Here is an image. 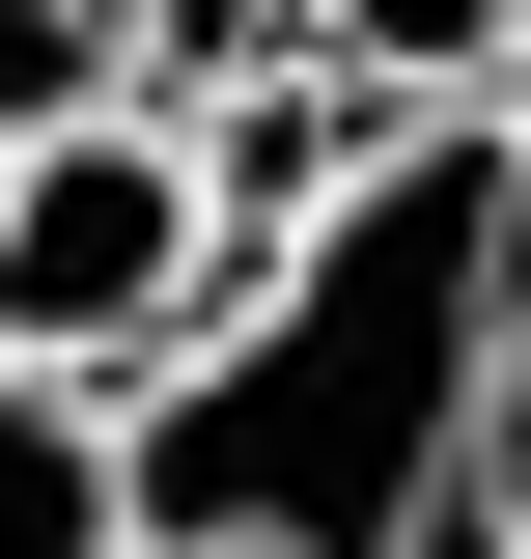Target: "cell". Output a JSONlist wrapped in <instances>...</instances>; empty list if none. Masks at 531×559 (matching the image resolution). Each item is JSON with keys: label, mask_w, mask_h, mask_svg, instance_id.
I'll use <instances>...</instances> for the list:
<instances>
[{"label": "cell", "mask_w": 531, "mask_h": 559, "mask_svg": "<svg viewBox=\"0 0 531 559\" xmlns=\"http://www.w3.org/2000/svg\"><path fill=\"white\" fill-rule=\"evenodd\" d=\"M504 280H531V140L504 112L392 140L113 392V559H531L504 532Z\"/></svg>", "instance_id": "6da1fadb"}, {"label": "cell", "mask_w": 531, "mask_h": 559, "mask_svg": "<svg viewBox=\"0 0 531 559\" xmlns=\"http://www.w3.org/2000/svg\"><path fill=\"white\" fill-rule=\"evenodd\" d=\"M197 308H224V224H197V168H168V112L0 168V392H84V419H113Z\"/></svg>", "instance_id": "7a4b0ae2"}, {"label": "cell", "mask_w": 531, "mask_h": 559, "mask_svg": "<svg viewBox=\"0 0 531 559\" xmlns=\"http://www.w3.org/2000/svg\"><path fill=\"white\" fill-rule=\"evenodd\" d=\"M504 28L531 0H308V57L364 84V112H504Z\"/></svg>", "instance_id": "3957f363"}, {"label": "cell", "mask_w": 531, "mask_h": 559, "mask_svg": "<svg viewBox=\"0 0 531 559\" xmlns=\"http://www.w3.org/2000/svg\"><path fill=\"white\" fill-rule=\"evenodd\" d=\"M113 112H140L113 0H0V168H28V140H113Z\"/></svg>", "instance_id": "277c9868"}, {"label": "cell", "mask_w": 531, "mask_h": 559, "mask_svg": "<svg viewBox=\"0 0 531 559\" xmlns=\"http://www.w3.org/2000/svg\"><path fill=\"white\" fill-rule=\"evenodd\" d=\"M0 559H113V419L84 392H0Z\"/></svg>", "instance_id": "5b68a950"}, {"label": "cell", "mask_w": 531, "mask_h": 559, "mask_svg": "<svg viewBox=\"0 0 531 559\" xmlns=\"http://www.w3.org/2000/svg\"><path fill=\"white\" fill-rule=\"evenodd\" d=\"M504 140H531V28H504Z\"/></svg>", "instance_id": "8992f818"}]
</instances>
